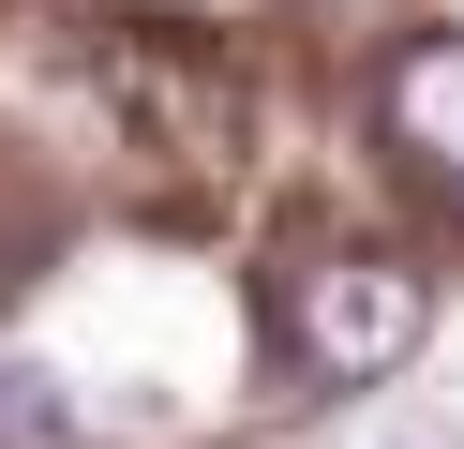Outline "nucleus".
I'll list each match as a JSON object with an SVG mask.
<instances>
[{
    "mask_svg": "<svg viewBox=\"0 0 464 449\" xmlns=\"http://www.w3.org/2000/svg\"><path fill=\"white\" fill-rule=\"evenodd\" d=\"M61 375H31V359H0V449H61Z\"/></svg>",
    "mask_w": 464,
    "mask_h": 449,
    "instance_id": "obj_3",
    "label": "nucleus"
},
{
    "mask_svg": "<svg viewBox=\"0 0 464 449\" xmlns=\"http://www.w3.org/2000/svg\"><path fill=\"white\" fill-rule=\"evenodd\" d=\"M390 150L464 195V30H420V45L390 60Z\"/></svg>",
    "mask_w": 464,
    "mask_h": 449,
    "instance_id": "obj_2",
    "label": "nucleus"
},
{
    "mask_svg": "<svg viewBox=\"0 0 464 449\" xmlns=\"http://www.w3.org/2000/svg\"><path fill=\"white\" fill-rule=\"evenodd\" d=\"M420 329H434V285H420L404 255H314L300 299H285V345H300L314 389H374V375H404V359H420Z\"/></svg>",
    "mask_w": 464,
    "mask_h": 449,
    "instance_id": "obj_1",
    "label": "nucleus"
}]
</instances>
